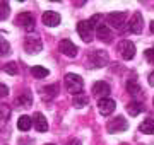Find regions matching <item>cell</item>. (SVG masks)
Here are the masks:
<instances>
[{
	"instance_id": "cell-1",
	"label": "cell",
	"mask_w": 154,
	"mask_h": 145,
	"mask_svg": "<svg viewBox=\"0 0 154 145\" xmlns=\"http://www.w3.org/2000/svg\"><path fill=\"white\" fill-rule=\"evenodd\" d=\"M63 82H65V89L69 90L72 96L82 94L84 80L81 78V75H77V73H67L65 78H63Z\"/></svg>"
},
{
	"instance_id": "cell-2",
	"label": "cell",
	"mask_w": 154,
	"mask_h": 145,
	"mask_svg": "<svg viewBox=\"0 0 154 145\" xmlns=\"http://www.w3.org/2000/svg\"><path fill=\"white\" fill-rule=\"evenodd\" d=\"M88 60H89V67L99 68V67H105L106 63H108V55L103 50H93Z\"/></svg>"
},
{
	"instance_id": "cell-3",
	"label": "cell",
	"mask_w": 154,
	"mask_h": 145,
	"mask_svg": "<svg viewBox=\"0 0 154 145\" xmlns=\"http://www.w3.org/2000/svg\"><path fill=\"white\" fill-rule=\"evenodd\" d=\"M118 53L123 60H132L134 56H135V45H134L132 41H128V39H122L120 43H118Z\"/></svg>"
},
{
	"instance_id": "cell-4",
	"label": "cell",
	"mask_w": 154,
	"mask_h": 145,
	"mask_svg": "<svg viewBox=\"0 0 154 145\" xmlns=\"http://www.w3.org/2000/svg\"><path fill=\"white\" fill-rule=\"evenodd\" d=\"M16 24L17 26H21L24 31H33L34 29V17L31 12H21V14H17L16 17Z\"/></svg>"
},
{
	"instance_id": "cell-5",
	"label": "cell",
	"mask_w": 154,
	"mask_h": 145,
	"mask_svg": "<svg viewBox=\"0 0 154 145\" xmlns=\"http://www.w3.org/2000/svg\"><path fill=\"white\" fill-rule=\"evenodd\" d=\"M106 130H108V133H120V132L128 130V123H127V120L123 116H116L115 120H110L108 121Z\"/></svg>"
},
{
	"instance_id": "cell-6",
	"label": "cell",
	"mask_w": 154,
	"mask_h": 145,
	"mask_svg": "<svg viewBox=\"0 0 154 145\" xmlns=\"http://www.w3.org/2000/svg\"><path fill=\"white\" fill-rule=\"evenodd\" d=\"M127 16H128L127 12H110L106 16V21H108V24H110L111 28L122 29L123 24H125V21H127Z\"/></svg>"
},
{
	"instance_id": "cell-7",
	"label": "cell",
	"mask_w": 154,
	"mask_h": 145,
	"mask_svg": "<svg viewBox=\"0 0 154 145\" xmlns=\"http://www.w3.org/2000/svg\"><path fill=\"white\" fill-rule=\"evenodd\" d=\"M93 26H91V22L89 21H81V22L77 24V33H79V36L82 38V41H86V43H89L91 39H93Z\"/></svg>"
},
{
	"instance_id": "cell-8",
	"label": "cell",
	"mask_w": 154,
	"mask_h": 145,
	"mask_svg": "<svg viewBox=\"0 0 154 145\" xmlns=\"http://www.w3.org/2000/svg\"><path fill=\"white\" fill-rule=\"evenodd\" d=\"M144 19H142V14L140 12H135L132 16V19L128 21V31L134 34H140L142 33V28H144Z\"/></svg>"
},
{
	"instance_id": "cell-9",
	"label": "cell",
	"mask_w": 154,
	"mask_h": 145,
	"mask_svg": "<svg viewBox=\"0 0 154 145\" xmlns=\"http://www.w3.org/2000/svg\"><path fill=\"white\" fill-rule=\"evenodd\" d=\"M115 108H116L115 101L110 99V97H105V99L98 101V109H99V113H101L103 116H110L111 113L115 111Z\"/></svg>"
},
{
	"instance_id": "cell-10",
	"label": "cell",
	"mask_w": 154,
	"mask_h": 145,
	"mask_svg": "<svg viewBox=\"0 0 154 145\" xmlns=\"http://www.w3.org/2000/svg\"><path fill=\"white\" fill-rule=\"evenodd\" d=\"M24 50L28 51V53H39V51L43 50V43H41V39L39 38H33V36H29L26 38L24 41Z\"/></svg>"
},
{
	"instance_id": "cell-11",
	"label": "cell",
	"mask_w": 154,
	"mask_h": 145,
	"mask_svg": "<svg viewBox=\"0 0 154 145\" xmlns=\"http://www.w3.org/2000/svg\"><path fill=\"white\" fill-rule=\"evenodd\" d=\"M41 21H43L45 26H48V28H55V26H58L60 24V14L55 10H46L43 14V17H41Z\"/></svg>"
},
{
	"instance_id": "cell-12",
	"label": "cell",
	"mask_w": 154,
	"mask_h": 145,
	"mask_svg": "<svg viewBox=\"0 0 154 145\" xmlns=\"http://www.w3.org/2000/svg\"><path fill=\"white\" fill-rule=\"evenodd\" d=\"M58 48H60V51L63 53L65 56H69V58H74V56L77 55V46L72 43L70 39H62L60 45H58Z\"/></svg>"
},
{
	"instance_id": "cell-13",
	"label": "cell",
	"mask_w": 154,
	"mask_h": 145,
	"mask_svg": "<svg viewBox=\"0 0 154 145\" xmlns=\"http://www.w3.org/2000/svg\"><path fill=\"white\" fill-rule=\"evenodd\" d=\"M110 92H111V89H110V85H108V82H105V80L94 82V85H93V94L94 96H98V97H101V99H105Z\"/></svg>"
},
{
	"instance_id": "cell-14",
	"label": "cell",
	"mask_w": 154,
	"mask_h": 145,
	"mask_svg": "<svg viewBox=\"0 0 154 145\" xmlns=\"http://www.w3.org/2000/svg\"><path fill=\"white\" fill-rule=\"evenodd\" d=\"M127 90H128V94L134 97V101H137V97H140V96L144 94L142 87L135 82V78H130V80L127 82Z\"/></svg>"
},
{
	"instance_id": "cell-15",
	"label": "cell",
	"mask_w": 154,
	"mask_h": 145,
	"mask_svg": "<svg viewBox=\"0 0 154 145\" xmlns=\"http://www.w3.org/2000/svg\"><path fill=\"white\" fill-rule=\"evenodd\" d=\"M33 123H34V128L38 130L39 133H43V132L48 130V121H46V118H45L41 113H34Z\"/></svg>"
},
{
	"instance_id": "cell-16",
	"label": "cell",
	"mask_w": 154,
	"mask_h": 145,
	"mask_svg": "<svg viewBox=\"0 0 154 145\" xmlns=\"http://www.w3.org/2000/svg\"><path fill=\"white\" fill-rule=\"evenodd\" d=\"M96 33H98V38L103 41V43H111V38H113V33H111V29L106 26V24H101L98 29H96Z\"/></svg>"
},
{
	"instance_id": "cell-17",
	"label": "cell",
	"mask_w": 154,
	"mask_h": 145,
	"mask_svg": "<svg viewBox=\"0 0 154 145\" xmlns=\"http://www.w3.org/2000/svg\"><path fill=\"white\" fill-rule=\"evenodd\" d=\"M16 104L17 106H21V108H29L31 104H33V94H31L29 90H24L22 94L17 96Z\"/></svg>"
},
{
	"instance_id": "cell-18",
	"label": "cell",
	"mask_w": 154,
	"mask_h": 145,
	"mask_svg": "<svg viewBox=\"0 0 154 145\" xmlns=\"http://www.w3.org/2000/svg\"><path fill=\"white\" fill-rule=\"evenodd\" d=\"M144 111V106L140 101H130L128 104H127V113L130 114V116H137L140 113Z\"/></svg>"
},
{
	"instance_id": "cell-19",
	"label": "cell",
	"mask_w": 154,
	"mask_h": 145,
	"mask_svg": "<svg viewBox=\"0 0 154 145\" xmlns=\"http://www.w3.org/2000/svg\"><path fill=\"white\" fill-rule=\"evenodd\" d=\"M34 123H33V118H29V116H21L19 120H17V128L21 130V132H28L31 126H33Z\"/></svg>"
},
{
	"instance_id": "cell-20",
	"label": "cell",
	"mask_w": 154,
	"mask_h": 145,
	"mask_svg": "<svg viewBox=\"0 0 154 145\" xmlns=\"http://www.w3.org/2000/svg\"><path fill=\"white\" fill-rule=\"evenodd\" d=\"M139 132L147 133V135H152L154 133V118H147V120H144V121L140 123V126H139Z\"/></svg>"
},
{
	"instance_id": "cell-21",
	"label": "cell",
	"mask_w": 154,
	"mask_h": 145,
	"mask_svg": "<svg viewBox=\"0 0 154 145\" xmlns=\"http://www.w3.org/2000/svg\"><path fill=\"white\" fill-rule=\"evenodd\" d=\"M31 73H33L36 78H45V77H48V68H45L41 67V65H34L33 68H31Z\"/></svg>"
},
{
	"instance_id": "cell-22",
	"label": "cell",
	"mask_w": 154,
	"mask_h": 145,
	"mask_svg": "<svg viewBox=\"0 0 154 145\" xmlns=\"http://www.w3.org/2000/svg\"><path fill=\"white\" fill-rule=\"evenodd\" d=\"M89 102V97L86 94H79V96H74V106L75 108H84L88 106Z\"/></svg>"
},
{
	"instance_id": "cell-23",
	"label": "cell",
	"mask_w": 154,
	"mask_h": 145,
	"mask_svg": "<svg viewBox=\"0 0 154 145\" xmlns=\"http://www.w3.org/2000/svg\"><path fill=\"white\" fill-rule=\"evenodd\" d=\"M55 90H57V85H50V87H45V89H43V92H45V94H43V99H45V101H50L51 97H55V96H57Z\"/></svg>"
},
{
	"instance_id": "cell-24",
	"label": "cell",
	"mask_w": 154,
	"mask_h": 145,
	"mask_svg": "<svg viewBox=\"0 0 154 145\" xmlns=\"http://www.w3.org/2000/svg\"><path fill=\"white\" fill-rule=\"evenodd\" d=\"M2 70L5 73H9V75H16L17 73V65L14 63V61H9V63H5L4 67H2Z\"/></svg>"
},
{
	"instance_id": "cell-25",
	"label": "cell",
	"mask_w": 154,
	"mask_h": 145,
	"mask_svg": "<svg viewBox=\"0 0 154 145\" xmlns=\"http://www.w3.org/2000/svg\"><path fill=\"white\" fill-rule=\"evenodd\" d=\"M101 19H103V17H101V14H94V16L89 19V22H91V26H93V28L98 29L99 26H101Z\"/></svg>"
},
{
	"instance_id": "cell-26",
	"label": "cell",
	"mask_w": 154,
	"mask_h": 145,
	"mask_svg": "<svg viewBox=\"0 0 154 145\" xmlns=\"http://www.w3.org/2000/svg\"><path fill=\"white\" fill-rule=\"evenodd\" d=\"M0 9H2L0 19H2V21H5L7 17H9V4H5V2H0Z\"/></svg>"
},
{
	"instance_id": "cell-27",
	"label": "cell",
	"mask_w": 154,
	"mask_h": 145,
	"mask_svg": "<svg viewBox=\"0 0 154 145\" xmlns=\"http://www.w3.org/2000/svg\"><path fill=\"white\" fill-rule=\"evenodd\" d=\"M144 55H146V58H147L149 63L154 65V48H147V50L144 51Z\"/></svg>"
},
{
	"instance_id": "cell-28",
	"label": "cell",
	"mask_w": 154,
	"mask_h": 145,
	"mask_svg": "<svg viewBox=\"0 0 154 145\" xmlns=\"http://www.w3.org/2000/svg\"><path fill=\"white\" fill-rule=\"evenodd\" d=\"M9 50H11L9 43H7L5 39H2V55H7V53H9Z\"/></svg>"
},
{
	"instance_id": "cell-29",
	"label": "cell",
	"mask_w": 154,
	"mask_h": 145,
	"mask_svg": "<svg viewBox=\"0 0 154 145\" xmlns=\"http://www.w3.org/2000/svg\"><path fill=\"white\" fill-rule=\"evenodd\" d=\"M9 109H7L5 108V104H2V120H7V118H9Z\"/></svg>"
},
{
	"instance_id": "cell-30",
	"label": "cell",
	"mask_w": 154,
	"mask_h": 145,
	"mask_svg": "<svg viewBox=\"0 0 154 145\" xmlns=\"http://www.w3.org/2000/svg\"><path fill=\"white\" fill-rule=\"evenodd\" d=\"M0 90H2V92H0V96H2V97H5L7 94H9V87H7V85H0Z\"/></svg>"
},
{
	"instance_id": "cell-31",
	"label": "cell",
	"mask_w": 154,
	"mask_h": 145,
	"mask_svg": "<svg viewBox=\"0 0 154 145\" xmlns=\"http://www.w3.org/2000/svg\"><path fill=\"white\" fill-rule=\"evenodd\" d=\"M149 85H154V72L149 73Z\"/></svg>"
},
{
	"instance_id": "cell-32",
	"label": "cell",
	"mask_w": 154,
	"mask_h": 145,
	"mask_svg": "<svg viewBox=\"0 0 154 145\" xmlns=\"http://www.w3.org/2000/svg\"><path fill=\"white\" fill-rule=\"evenodd\" d=\"M67 145H81V142H79L77 138H74V140H70V142H69Z\"/></svg>"
},
{
	"instance_id": "cell-33",
	"label": "cell",
	"mask_w": 154,
	"mask_h": 145,
	"mask_svg": "<svg viewBox=\"0 0 154 145\" xmlns=\"http://www.w3.org/2000/svg\"><path fill=\"white\" fill-rule=\"evenodd\" d=\"M151 33L154 34V21H152V22H151Z\"/></svg>"
},
{
	"instance_id": "cell-34",
	"label": "cell",
	"mask_w": 154,
	"mask_h": 145,
	"mask_svg": "<svg viewBox=\"0 0 154 145\" xmlns=\"http://www.w3.org/2000/svg\"><path fill=\"white\" fill-rule=\"evenodd\" d=\"M45 145H53V144H45Z\"/></svg>"
},
{
	"instance_id": "cell-35",
	"label": "cell",
	"mask_w": 154,
	"mask_h": 145,
	"mask_svg": "<svg viewBox=\"0 0 154 145\" xmlns=\"http://www.w3.org/2000/svg\"><path fill=\"white\" fill-rule=\"evenodd\" d=\"M152 102H154V99H152Z\"/></svg>"
}]
</instances>
